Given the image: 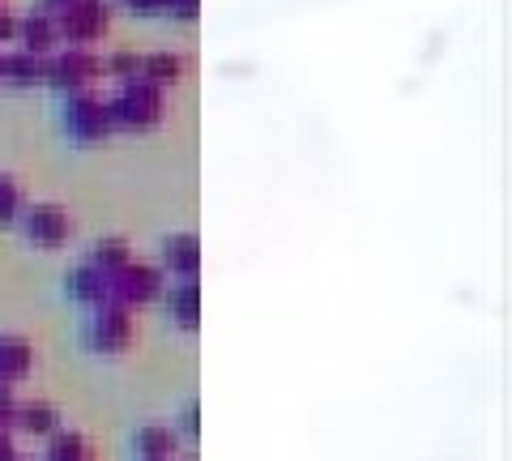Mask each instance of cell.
<instances>
[{"label":"cell","instance_id":"obj_1","mask_svg":"<svg viewBox=\"0 0 512 461\" xmlns=\"http://www.w3.org/2000/svg\"><path fill=\"white\" fill-rule=\"evenodd\" d=\"M107 111H111V124H116V129L146 133L163 120V90L137 77V82H124V90L107 103Z\"/></svg>","mask_w":512,"mask_h":461},{"label":"cell","instance_id":"obj_2","mask_svg":"<svg viewBox=\"0 0 512 461\" xmlns=\"http://www.w3.org/2000/svg\"><path fill=\"white\" fill-rule=\"evenodd\" d=\"M52 18H56L60 39H69L73 47H86V43L107 35L111 9L103 5V0H73V5H64L60 13H52Z\"/></svg>","mask_w":512,"mask_h":461},{"label":"cell","instance_id":"obj_3","mask_svg":"<svg viewBox=\"0 0 512 461\" xmlns=\"http://www.w3.org/2000/svg\"><path fill=\"white\" fill-rule=\"evenodd\" d=\"M64 129H69L77 141H103L116 124H111V111L99 94L90 90H73L69 107H64Z\"/></svg>","mask_w":512,"mask_h":461},{"label":"cell","instance_id":"obj_4","mask_svg":"<svg viewBox=\"0 0 512 461\" xmlns=\"http://www.w3.org/2000/svg\"><path fill=\"white\" fill-rule=\"evenodd\" d=\"M103 73V60L90 52V47H69V52H60L56 60H47V77L43 82H52L56 90H90L99 82Z\"/></svg>","mask_w":512,"mask_h":461},{"label":"cell","instance_id":"obj_5","mask_svg":"<svg viewBox=\"0 0 512 461\" xmlns=\"http://www.w3.org/2000/svg\"><path fill=\"white\" fill-rule=\"evenodd\" d=\"M163 291V274H158L154 265H133V261H124L116 274H111V304H124V308H133V304H150V299Z\"/></svg>","mask_w":512,"mask_h":461},{"label":"cell","instance_id":"obj_6","mask_svg":"<svg viewBox=\"0 0 512 461\" xmlns=\"http://www.w3.org/2000/svg\"><path fill=\"white\" fill-rule=\"evenodd\" d=\"M133 342V316L124 304H99L90 316V346L103 355H120Z\"/></svg>","mask_w":512,"mask_h":461},{"label":"cell","instance_id":"obj_7","mask_svg":"<svg viewBox=\"0 0 512 461\" xmlns=\"http://www.w3.org/2000/svg\"><path fill=\"white\" fill-rule=\"evenodd\" d=\"M22 231H26V240L30 244H39V248H60L64 240H69V231H73V222H69V210H60V205H30L26 218H22Z\"/></svg>","mask_w":512,"mask_h":461},{"label":"cell","instance_id":"obj_8","mask_svg":"<svg viewBox=\"0 0 512 461\" xmlns=\"http://www.w3.org/2000/svg\"><path fill=\"white\" fill-rule=\"evenodd\" d=\"M69 295L73 299H82V304H90V308H99V304H111V274L107 269H99V265H77L69 278Z\"/></svg>","mask_w":512,"mask_h":461},{"label":"cell","instance_id":"obj_9","mask_svg":"<svg viewBox=\"0 0 512 461\" xmlns=\"http://www.w3.org/2000/svg\"><path fill=\"white\" fill-rule=\"evenodd\" d=\"M43 77H47V56H35V52L0 56V82L5 86H39Z\"/></svg>","mask_w":512,"mask_h":461},{"label":"cell","instance_id":"obj_10","mask_svg":"<svg viewBox=\"0 0 512 461\" xmlns=\"http://www.w3.org/2000/svg\"><path fill=\"white\" fill-rule=\"evenodd\" d=\"M18 39H22V52L47 56V52H52V47L60 43L56 18H52V13H30L26 22H18Z\"/></svg>","mask_w":512,"mask_h":461},{"label":"cell","instance_id":"obj_11","mask_svg":"<svg viewBox=\"0 0 512 461\" xmlns=\"http://www.w3.org/2000/svg\"><path fill=\"white\" fill-rule=\"evenodd\" d=\"M30 363H35V351H30V342L18 338V333H0V380L13 385V380H22L30 372Z\"/></svg>","mask_w":512,"mask_h":461},{"label":"cell","instance_id":"obj_12","mask_svg":"<svg viewBox=\"0 0 512 461\" xmlns=\"http://www.w3.org/2000/svg\"><path fill=\"white\" fill-rule=\"evenodd\" d=\"M163 261L171 274H180V278H197V269H201V244H197V235H171V240L163 244Z\"/></svg>","mask_w":512,"mask_h":461},{"label":"cell","instance_id":"obj_13","mask_svg":"<svg viewBox=\"0 0 512 461\" xmlns=\"http://www.w3.org/2000/svg\"><path fill=\"white\" fill-rule=\"evenodd\" d=\"M141 82H150V86H158V90L180 86V82H184V56H175V52L141 56Z\"/></svg>","mask_w":512,"mask_h":461},{"label":"cell","instance_id":"obj_14","mask_svg":"<svg viewBox=\"0 0 512 461\" xmlns=\"http://www.w3.org/2000/svg\"><path fill=\"white\" fill-rule=\"evenodd\" d=\"M167 312L175 316V325H180V329H197V321H201V286L192 278H184L180 286H171Z\"/></svg>","mask_w":512,"mask_h":461},{"label":"cell","instance_id":"obj_15","mask_svg":"<svg viewBox=\"0 0 512 461\" xmlns=\"http://www.w3.org/2000/svg\"><path fill=\"white\" fill-rule=\"evenodd\" d=\"M175 449H180V436H175L171 427L150 423V427H141L137 432V457L141 461H171Z\"/></svg>","mask_w":512,"mask_h":461},{"label":"cell","instance_id":"obj_16","mask_svg":"<svg viewBox=\"0 0 512 461\" xmlns=\"http://www.w3.org/2000/svg\"><path fill=\"white\" fill-rule=\"evenodd\" d=\"M56 406L52 402H22V406H13V423L26 427L30 436H47V432H56Z\"/></svg>","mask_w":512,"mask_h":461},{"label":"cell","instance_id":"obj_17","mask_svg":"<svg viewBox=\"0 0 512 461\" xmlns=\"http://www.w3.org/2000/svg\"><path fill=\"white\" fill-rule=\"evenodd\" d=\"M86 436L77 432H56L52 444H47V461H86Z\"/></svg>","mask_w":512,"mask_h":461},{"label":"cell","instance_id":"obj_18","mask_svg":"<svg viewBox=\"0 0 512 461\" xmlns=\"http://www.w3.org/2000/svg\"><path fill=\"white\" fill-rule=\"evenodd\" d=\"M99 269H107V274H116V269L128 261V244L120 240V235H111V240H99L94 244V257H90Z\"/></svg>","mask_w":512,"mask_h":461},{"label":"cell","instance_id":"obj_19","mask_svg":"<svg viewBox=\"0 0 512 461\" xmlns=\"http://www.w3.org/2000/svg\"><path fill=\"white\" fill-rule=\"evenodd\" d=\"M103 69L111 77H120V82H137V77H141V56L137 52H116V56H107Z\"/></svg>","mask_w":512,"mask_h":461},{"label":"cell","instance_id":"obj_20","mask_svg":"<svg viewBox=\"0 0 512 461\" xmlns=\"http://www.w3.org/2000/svg\"><path fill=\"white\" fill-rule=\"evenodd\" d=\"M22 210V193H18V184H13L9 176H0V222H13Z\"/></svg>","mask_w":512,"mask_h":461},{"label":"cell","instance_id":"obj_21","mask_svg":"<svg viewBox=\"0 0 512 461\" xmlns=\"http://www.w3.org/2000/svg\"><path fill=\"white\" fill-rule=\"evenodd\" d=\"M158 13H171V18H180V22H192L201 13V0H163Z\"/></svg>","mask_w":512,"mask_h":461},{"label":"cell","instance_id":"obj_22","mask_svg":"<svg viewBox=\"0 0 512 461\" xmlns=\"http://www.w3.org/2000/svg\"><path fill=\"white\" fill-rule=\"evenodd\" d=\"M13 406H18V397H13V389L0 380V427H5L13 419Z\"/></svg>","mask_w":512,"mask_h":461},{"label":"cell","instance_id":"obj_23","mask_svg":"<svg viewBox=\"0 0 512 461\" xmlns=\"http://www.w3.org/2000/svg\"><path fill=\"white\" fill-rule=\"evenodd\" d=\"M184 432H188V436H197V432H201V410H197V406H188V410H184Z\"/></svg>","mask_w":512,"mask_h":461},{"label":"cell","instance_id":"obj_24","mask_svg":"<svg viewBox=\"0 0 512 461\" xmlns=\"http://www.w3.org/2000/svg\"><path fill=\"white\" fill-rule=\"evenodd\" d=\"M13 35H18V22H13L5 9H0V43H9Z\"/></svg>","mask_w":512,"mask_h":461},{"label":"cell","instance_id":"obj_25","mask_svg":"<svg viewBox=\"0 0 512 461\" xmlns=\"http://www.w3.org/2000/svg\"><path fill=\"white\" fill-rule=\"evenodd\" d=\"M124 5L133 13H158V9H163V0H124Z\"/></svg>","mask_w":512,"mask_h":461},{"label":"cell","instance_id":"obj_26","mask_svg":"<svg viewBox=\"0 0 512 461\" xmlns=\"http://www.w3.org/2000/svg\"><path fill=\"white\" fill-rule=\"evenodd\" d=\"M0 461H13V440H9L5 427H0Z\"/></svg>","mask_w":512,"mask_h":461},{"label":"cell","instance_id":"obj_27","mask_svg":"<svg viewBox=\"0 0 512 461\" xmlns=\"http://www.w3.org/2000/svg\"><path fill=\"white\" fill-rule=\"evenodd\" d=\"M43 5H47V13H60L64 5H73V0H43Z\"/></svg>","mask_w":512,"mask_h":461},{"label":"cell","instance_id":"obj_28","mask_svg":"<svg viewBox=\"0 0 512 461\" xmlns=\"http://www.w3.org/2000/svg\"><path fill=\"white\" fill-rule=\"evenodd\" d=\"M13 461H22V457H13Z\"/></svg>","mask_w":512,"mask_h":461}]
</instances>
